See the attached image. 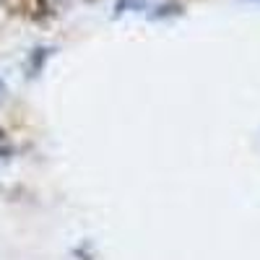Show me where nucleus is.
Listing matches in <instances>:
<instances>
[{
	"label": "nucleus",
	"mask_w": 260,
	"mask_h": 260,
	"mask_svg": "<svg viewBox=\"0 0 260 260\" xmlns=\"http://www.w3.org/2000/svg\"><path fill=\"white\" fill-rule=\"evenodd\" d=\"M6 99H8V86H6L3 78H0V104H6Z\"/></svg>",
	"instance_id": "obj_1"
},
{
	"label": "nucleus",
	"mask_w": 260,
	"mask_h": 260,
	"mask_svg": "<svg viewBox=\"0 0 260 260\" xmlns=\"http://www.w3.org/2000/svg\"><path fill=\"white\" fill-rule=\"evenodd\" d=\"M0 138H3V130H0Z\"/></svg>",
	"instance_id": "obj_2"
}]
</instances>
